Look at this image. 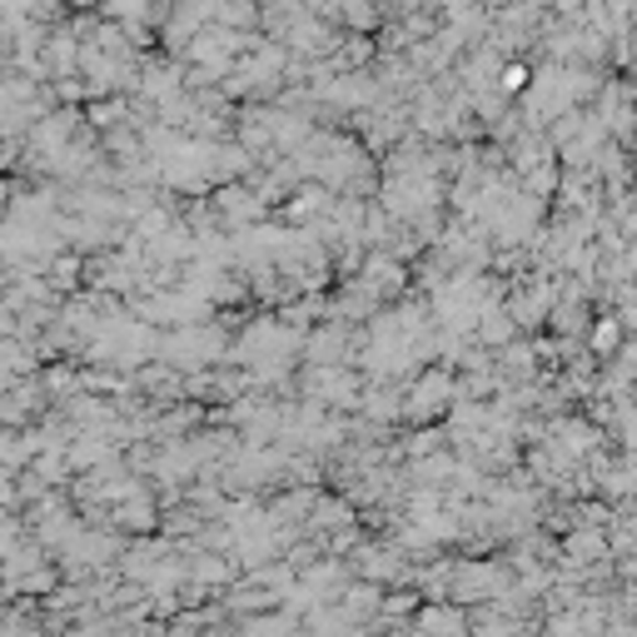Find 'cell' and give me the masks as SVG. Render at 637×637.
I'll use <instances>...</instances> for the list:
<instances>
[{
    "label": "cell",
    "mask_w": 637,
    "mask_h": 637,
    "mask_svg": "<svg viewBox=\"0 0 637 637\" xmlns=\"http://www.w3.org/2000/svg\"><path fill=\"white\" fill-rule=\"evenodd\" d=\"M70 280H76V264H70V260H60V264H55V284H60V289H66Z\"/></svg>",
    "instance_id": "cell-1"
},
{
    "label": "cell",
    "mask_w": 637,
    "mask_h": 637,
    "mask_svg": "<svg viewBox=\"0 0 637 637\" xmlns=\"http://www.w3.org/2000/svg\"><path fill=\"white\" fill-rule=\"evenodd\" d=\"M50 55H55V60H60V66H70V45H66V35H55Z\"/></svg>",
    "instance_id": "cell-2"
}]
</instances>
